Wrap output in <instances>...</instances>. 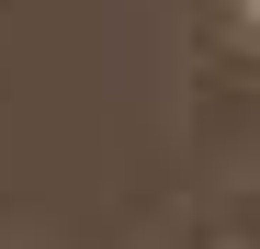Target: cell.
<instances>
[{
  "label": "cell",
  "instance_id": "6da1fadb",
  "mask_svg": "<svg viewBox=\"0 0 260 249\" xmlns=\"http://www.w3.org/2000/svg\"><path fill=\"white\" fill-rule=\"evenodd\" d=\"M204 34H215L238 68H260V0H204Z\"/></svg>",
  "mask_w": 260,
  "mask_h": 249
},
{
  "label": "cell",
  "instance_id": "7a4b0ae2",
  "mask_svg": "<svg viewBox=\"0 0 260 249\" xmlns=\"http://www.w3.org/2000/svg\"><path fill=\"white\" fill-rule=\"evenodd\" d=\"M204 249H260V238H204Z\"/></svg>",
  "mask_w": 260,
  "mask_h": 249
}]
</instances>
